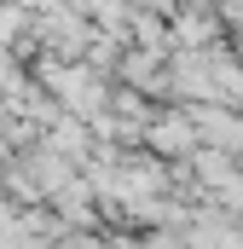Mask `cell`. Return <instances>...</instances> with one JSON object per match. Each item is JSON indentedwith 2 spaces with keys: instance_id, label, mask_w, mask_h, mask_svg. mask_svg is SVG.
<instances>
[{
  "instance_id": "obj_1",
  "label": "cell",
  "mask_w": 243,
  "mask_h": 249,
  "mask_svg": "<svg viewBox=\"0 0 243 249\" xmlns=\"http://www.w3.org/2000/svg\"><path fill=\"white\" fill-rule=\"evenodd\" d=\"M145 145H151L156 157H191V151L203 145V133L191 122V110H156L151 127H145Z\"/></svg>"
}]
</instances>
